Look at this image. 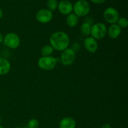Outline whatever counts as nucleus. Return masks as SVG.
<instances>
[{
	"instance_id": "obj_17",
	"label": "nucleus",
	"mask_w": 128,
	"mask_h": 128,
	"mask_svg": "<svg viewBox=\"0 0 128 128\" xmlns=\"http://www.w3.org/2000/svg\"><path fill=\"white\" fill-rule=\"evenodd\" d=\"M58 2L57 0H48L47 2V7L48 10H49L51 11H55L58 8Z\"/></svg>"
},
{
	"instance_id": "obj_16",
	"label": "nucleus",
	"mask_w": 128,
	"mask_h": 128,
	"mask_svg": "<svg viewBox=\"0 0 128 128\" xmlns=\"http://www.w3.org/2000/svg\"><path fill=\"white\" fill-rule=\"evenodd\" d=\"M54 49L50 44H46L42 48L41 50V53L42 56H50L52 54Z\"/></svg>"
},
{
	"instance_id": "obj_26",
	"label": "nucleus",
	"mask_w": 128,
	"mask_h": 128,
	"mask_svg": "<svg viewBox=\"0 0 128 128\" xmlns=\"http://www.w3.org/2000/svg\"><path fill=\"white\" fill-rule=\"evenodd\" d=\"M18 128V127H17V128Z\"/></svg>"
},
{
	"instance_id": "obj_21",
	"label": "nucleus",
	"mask_w": 128,
	"mask_h": 128,
	"mask_svg": "<svg viewBox=\"0 0 128 128\" xmlns=\"http://www.w3.org/2000/svg\"><path fill=\"white\" fill-rule=\"evenodd\" d=\"M3 40H4V36L1 32H0V44L3 42Z\"/></svg>"
},
{
	"instance_id": "obj_5",
	"label": "nucleus",
	"mask_w": 128,
	"mask_h": 128,
	"mask_svg": "<svg viewBox=\"0 0 128 128\" xmlns=\"http://www.w3.org/2000/svg\"><path fill=\"white\" fill-rule=\"evenodd\" d=\"M76 60V52L72 48H66L62 51L60 60L64 66H70Z\"/></svg>"
},
{
	"instance_id": "obj_1",
	"label": "nucleus",
	"mask_w": 128,
	"mask_h": 128,
	"mask_svg": "<svg viewBox=\"0 0 128 128\" xmlns=\"http://www.w3.org/2000/svg\"><path fill=\"white\" fill-rule=\"evenodd\" d=\"M50 45L54 50L62 51L68 48L70 38L68 35L62 31H57L51 35L50 38Z\"/></svg>"
},
{
	"instance_id": "obj_15",
	"label": "nucleus",
	"mask_w": 128,
	"mask_h": 128,
	"mask_svg": "<svg viewBox=\"0 0 128 128\" xmlns=\"http://www.w3.org/2000/svg\"><path fill=\"white\" fill-rule=\"evenodd\" d=\"M91 26L88 22H83L80 28L81 34L85 37H88L91 34Z\"/></svg>"
},
{
	"instance_id": "obj_9",
	"label": "nucleus",
	"mask_w": 128,
	"mask_h": 128,
	"mask_svg": "<svg viewBox=\"0 0 128 128\" xmlns=\"http://www.w3.org/2000/svg\"><path fill=\"white\" fill-rule=\"evenodd\" d=\"M84 46L87 51L91 53L96 52L98 49V44L97 40L94 39L91 36H88L85 38L84 41Z\"/></svg>"
},
{
	"instance_id": "obj_12",
	"label": "nucleus",
	"mask_w": 128,
	"mask_h": 128,
	"mask_svg": "<svg viewBox=\"0 0 128 128\" xmlns=\"http://www.w3.org/2000/svg\"><path fill=\"white\" fill-rule=\"evenodd\" d=\"M76 121L71 117H66L62 118L60 122V128H75Z\"/></svg>"
},
{
	"instance_id": "obj_27",
	"label": "nucleus",
	"mask_w": 128,
	"mask_h": 128,
	"mask_svg": "<svg viewBox=\"0 0 128 128\" xmlns=\"http://www.w3.org/2000/svg\"><path fill=\"white\" fill-rule=\"evenodd\" d=\"M0 51H1V49H0Z\"/></svg>"
},
{
	"instance_id": "obj_7",
	"label": "nucleus",
	"mask_w": 128,
	"mask_h": 128,
	"mask_svg": "<svg viewBox=\"0 0 128 128\" xmlns=\"http://www.w3.org/2000/svg\"><path fill=\"white\" fill-rule=\"evenodd\" d=\"M103 18L106 22L112 24L117 22L118 20L120 18V14L116 9L110 7L104 11Z\"/></svg>"
},
{
	"instance_id": "obj_14",
	"label": "nucleus",
	"mask_w": 128,
	"mask_h": 128,
	"mask_svg": "<svg viewBox=\"0 0 128 128\" xmlns=\"http://www.w3.org/2000/svg\"><path fill=\"white\" fill-rule=\"evenodd\" d=\"M78 23V17L74 13H71L68 15L66 18V24L70 28H74Z\"/></svg>"
},
{
	"instance_id": "obj_18",
	"label": "nucleus",
	"mask_w": 128,
	"mask_h": 128,
	"mask_svg": "<svg viewBox=\"0 0 128 128\" xmlns=\"http://www.w3.org/2000/svg\"><path fill=\"white\" fill-rule=\"evenodd\" d=\"M117 24L121 28H126L128 26V21L126 18H120L117 21Z\"/></svg>"
},
{
	"instance_id": "obj_10",
	"label": "nucleus",
	"mask_w": 128,
	"mask_h": 128,
	"mask_svg": "<svg viewBox=\"0 0 128 128\" xmlns=\"http://www.w3.org/2000/svg\"><path fill=\"white\" fill-rule=\"evenodd\" d=\"M59 11L64 15H69L73 11V5L68 0L60 1L58 5Z\"/></svg>"
},
{
	"instance_id": "obj_11",
	"label": "nucleus",
	"mask_w": 128,
	"mask_h": 128,
	"mask_svg": "<svg viewBox=\"0 0 128 128\" xmlns=\"http://www.w3.org/2000/svg\"><path fill=\"white\" fill-rule=\"evenodd\" d=\"M121 32V28L117 24H112L109 27L107 30V33L108 36L112 40L116 39L120 36Z\"/></svg>"
},
{
	"instance_id": "obj_2",
	"label": "nucleus",
	"mask_w": 128,
	"mask_h": 128,
	"mask_svg": "<svg viewBox=\"0 0 128 128\" xmlns=\"http://www.w3.org/2000/svg\"><path fill=\"white\" fill-rule=\"evenodd\" d=\"M73 11L78 17L85 16L90 11V5L86 0H78L73 6Z\"/></svg>"
},
{
	"instance_id": "obj_4",
	"label": "nucleus",
	"mask_w": 128,
	"mask_h": 128,
	"mask_svg": "<svg viewBox=\"0 0 128 128\" xmlns=\"http://www.w3.org/2000/svg\"><path fill=\"white\" fill-rule=\"evenodd\" d=\"M107 27L104 24L98 22L91 26V36L96 40H100L105 37L107 34Z\"/></svg>"
},
{
	"instance_id": "obj_23",
	"label": "nucleus",
	"mask_w": 128,
	"mask_h": 128,
	"mask_svg": "<svg viewBox=\"0 0 128 128\" xmlns=\"http://www.w3.org/2000/svg\"><path fill=\"white\" fill-rule=\"evenodd\" d=\"M2 16H3V11H2V10L0 8V19L2 18Z\"/></svg>"
},
{
	"instance_id": "obj_8",
	"label": "nucleus",
	"mask_w": 128,
	"mask_h": 128,
	"mask_svg": "<svg viewBox=\"0 0 128 128\" xmlns=\"http://www.w3.org/2000/svg\"><path fill=\"white\" fill-rule=\"evenodd\" d=\"M53 15L52 11L48 9H41L39 10L36 14V19L41 23H48L52 20Z\"/></svg>"
},
{
	"instance_id": "obj_19",
	"label": "nucleus",
	"mask_w": 128,
	"mask_h": 128,
	"mask_svg": "<svg viewBox=\"0 0 128 128\" xmlns=\"http://www.w3.org/2000/svg\"><path fill=\"white\" fill-rule=\"evenodd\" d=\"M39 126V122L36 119H31L28 122L29 128H38Z\"/></svg>"
},
{
	"instance_id": "obj_3",
	"label": "nucleus",
	"mask_w": 128,
	"mask_h": 128,
	"mask_svg": "<svg viewBox=\"0 0 128 128\" xmlns=\"http://www.w3.org/2000/svg\"><path fill=\"white\" fill-rule=\"evenodd\" d=\"M57 64V59L52 56H42L38 62V66L41 69L46 71H51L53 70Z\"/></svg>"
},
{
	"instance_id": "obj_24",
	"label": "nucleus",
	"mask_w": 128,
	"mask_h": 128,
	"mask_svg": "<svg viewBox=\"0 0 128 128\" xmlns=\"http://www.w3.org/2000/svg\"><path fill=\"white\" fill-rule=\"evenodd\" d=\"M0 128H4V127L2 126H1V125H0Z\"/></svg>"
},
{
	"instance_id": "obj_22",
	"label": "nucleus",
	"mask_w": 128,
	"mask_h": 128,
	"mask_svg": "<svg viewBox=\"0 0 128 128\" xmlns=\"http://www.w3.org/2000/svg\"><path fill=\"white\" fill-rule=\"evenodd\" d=\"M102 128H111V126H110V124H106L102 126Z\"/></svg>"
},
{
	"instance_id": "obj_25",
	"label": "nucleus",
	"mask_w": 128,
	"mask_h": 128,
	"mask_svg": "<svg viewBox=\"0 0 128 128\" xmlns=\"http://www.w3.org/2000/svg\"><path fill=\"white\" fill-rule=\"evenodd\" d=\"M1 116H0V123H1Z\"/></svg>"
},
{
	"instance_id": "obj_6",
	"label": "nucleus",
	"mask_w": 128,
	"mask_h": 128,
	"mask_svg": "<svg viewBox=\"0 0 128 128\" xmlns=\"http://www.w3.org/2000/svg\"><path fill=\"white\" fill-rule=\"evenodd\" d=\"M4 44L10 49H16L20 44V38L14 32H9L4 36Z\"/></svg>"
},
{
	"instance_id": "obj_20",
	"label": "nucleus",
	"mask_w": 128,
	"mask_h": 128,
	"mask_svg": "<svg viewBox=\"0 0 128 128\" xmlns=\"http://www.w3.org/2000/svg\"><path fill=\"white\" fill-rule=\"evenodd\" d=\"M91 1L94 4H101L104 3L106 1V0H91Z\"/></svg>"
},
{
	"instance_id": "obj_13",
	"label": "nucleus",
	"mask_w": 128,
	"mask_h": 128,
	"mask_svg": "<svg viewBox=\"0 0 128 128\" xmlns=\"http://www.w3.org/2000/svg\"><path fill=\"white\" fill-rule=\"evenodd\" d=\"M11 70V64L8 60L3 58H0V76L8 73Z\"/></svg>"
}]
</instances>
